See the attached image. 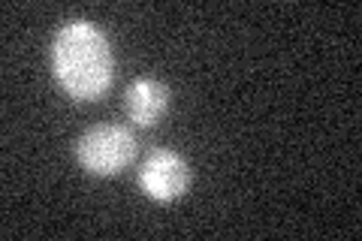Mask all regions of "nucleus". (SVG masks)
Here are the masks:
<instances>
[{"instance_id":"f257e3e1","label":"nucleus","mask_w":362,"mask_h":241,"mask_svg":"<svg viewBox=\"0 0 362 241\" xmlns=\"http://www.w3.org/2000/svg\"><path fill=\"white\" fill-rule=\"evenodd\" d=\"M52 70L73 100H100L115 78V52L94 21L73 18L54 37Z\"/></svg>"},{"instance_id":"f03ea898","label":"nucleus","mask_w":362,"mask_h":241,"mask_svg":"<svg viewBox=\"0 0 362 241\" xmlns=\"http://www.w3.org/2000/svg\"><path fill=\"white\" fill-rule=\"evenodd\" d=\"M136 151H139V139H136L133 130L121 127V124H100L76 142L78 163L97 178L118 175L121 169L133 163Z\"/></svg>"},{"instance_id":"7ed1b4c3","label":"nucleus","mask_w":362,"mask_h":241,"mask_svg":"<svg viewBox=\"0 0 362 241\" xmlns=\"http://www.w3.org/2000/svg\"><path fill=\"white\" fill-rule=\"evenodd\" d=\"M139 187L148 199L157 202H173L178 196H185V190L190 184V169L187 160L169 151V148H157L139 163Z\"/></svg>"},{"instance_id":"20e7f679","label":"nucleus","mask_w":362,"mask_h":241,"mask_svg":"<svg viewBox=\"0 0 362 241\" xmlns=\"http://www.w3.org/2000/svg\"><path fill=\"white\" fill-rule=\"evenodd\" d=\"M169 109V90L157 78H136L124 90V112L136 127H154Z\"/></svg>"}]
</instances>
